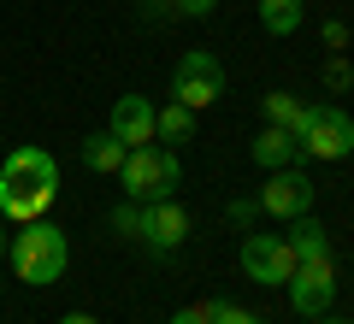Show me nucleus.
Listing matches in <instances>:
<instances>
[{
    "mask_svg": "<svg viewBox=\"0 0 354 324\" xmlns=\"http://www.w3.org/2000/svg\"><path fill=\"white\" fill-rule=\"evenodd\" d=\"M53 200H59V160L41 142L12 148L6 165H0V218L6 225H36V218L53 212Z\"/></svg>",
    "mask_w": 354,
    "mask_h": 324,
    "instance_id": "f257e3e1",
    "label": "nucleus"
},
{
    "mask_svg": "<svg viewBox=\"0 0 354 324\" xmlns=\"http://www.w3.org/2000/svg\"><path fill=\"white\" fill-rule=\"evenodd\" d=\"M65 265H71V242H65L59 225H48V218L18 225V236H12V271H18V283H30V289L59 283Z\"/></svg>",
    "mask_w": 354,
    "mask_h": 324,
    "instance_id": "f03ea898",
    "label": "nucleus"
},
{
    "mask_svg": "<svg viewBox=\"0 0 354 324\" xmlns=\"http://www.w3.org/2000/svg\"><path fill=\"white\" fill-rule=\"evenodd\" d=\"M118 183H124V200H165V195H177V183H183V165H177L171 148L148 142V148H130L124 153Z\"/></svg>",
    "mask_w": 354,
    "mask_h": 324,
    "instance_id": "7ed1b4c3",
    "label": "nucleus"
},
{
    "mask_svg": "<svg viewBox=\"0 0 354 324\" xmlns=\"http://www.w3.org/2000/svg\"><path fill=\"white\" fill-rule=\"evenodd\" d=\"M295 142H301L307 160H348L354 153V118L342 113L337 100H319V106H307Z\"/></svg>",
    "mask_w": 354,
    "mask_h": 324,
    "instance_id": "20e7f679",
    "label": "nucleus"
},
{
    "mask_svg": "<svg viewBox=\"0 0 354 324\" xmlns=\"http://www.w3.org/2000/svg\"><path fill=\"white\" fill-rule=\"evenodd\" d=\"M218 95H225V65H218V53L189 48L183 59H177V71H171V100L189 106V113H201V106H213Z\"/></svg>",
    "mask_w": 354,
    "mask_h": 324,
    "instance_id": "39448f33",
    "label": "nucleus"
},
{
    "mask_svg": "<svg viewBox=\"0 0 354 324\" xmlns=\"http://www.w3.org/2000/svg\"><path fill=\"white\" fill-rule=\"evenodd\" d=\"M283 289H290L295 318H325L337 307V260H295Z\"/></svg>",
    "mask_w": 354,
    "mask_h": 324,
    "instance_id": "423d86ee",
    "label": "nucleus"
},
{
    "mask_svg": "<svg viewBox=\"0 0 354 324\" xmlns=\"http://www.w3.org/2000/svg\"><path fill=\"white\" fill-rule=\"evenodd\" d=\"M313 177L301 171V165H283V171H266V189L254 200H260V212H272V218H301V212H313Z\"/></svg>",
    "mask_w": 354,
    "mask_h": 324,
    "instance_id": "0eeeda50",
    "label": "nucleus"
},
{
    "mask_svg": "<svg viewBox=\"0 0 354 324\" xmlns=\"http://www.w3.org/2000/svg\"><path fill=\"white\" fill-rule=\"evenodd\" d=\"M242 271H248V283H272V289H283L290 283V271H295V248L283 236H260V230H248L242 236Z\"/></svg>",
    "mask_w": 354,
    "mask_h": 324,
    "instance_id": "6e6552de",
    "label": "nucleus"
},
{
    "mask_svg": "<svg viewBox=\"0 0 354 324\" xmlns=\"http://www.w3.org/2000/svg\"><path fill=\"white\" fill-rule=\"evenodd\" d=\"M136 242H148L153 254H177L183 242H189V212L177 207V195L142 200V236H136Z\"/></svg>",
    "mask_w": 354,
    "mask_h": 324,
    "instance_id": "1a4fd4ad",
    "label": "nucleus"
},
{
    "mask_svg": "<svg viewBox=\"0 0 354 324\" xmlns=\"http://www.w3.org/2000/svg\"><path fill=\"white\" fill-rule=\"evenodd\" d=\"M106 130H113L124 148H148L153 142V100L148 95H118L113 113H106Z\"/></svg>",
    "mask_w": 354,
    "mask_h": 324,
    "instance_id": "9d476101",
    "label": "nucleus"
},
{
    "mask_svg": "<svg viewBox=\"0 0 354 324\" xmlns=\"http://www.w3.org/2000/svg\"><path fill=\"white\" fill-rule=\"evenodd\" d=\"M248 160L260 165V171H283V165H301L307 153H301V142H295V130H283V124H266L260 136L248 142Z\"/></svg>",
    "mask_w": 354,
    "mask_h": 324,
    "instance_id": "9b49d317",
    "label": "nucleus"
},
{
    "mask_svg": "<svg viewBox=\"0 0 354 324\" xmlns=\"http://www.w3.org/2000/svg\"><path fill=\"white\" fill-rule=\"evenodd\" d=\"M295 248V260H330V230L319 225L313 212H301V218H290V236H283Z\"/></svg>",
    "mask_w": 354,
    "mask_h": 324,
    "instance_id": "f8f14e48",
    "label": "nucleus"
},
{
    "mask_svg": "<svg viewBox=\"0 0 354 324\" xmlns=\"http://www.w3.org/2000/svg\"><path fill=\"white\" fill-rule=\"evenodd\" d=\"M124 142L113 136V130H95V136H83V165L95 177H118V165H124Z\"/></svg>",
    "mask_w": 354,
    "mask_h": 324,
    "instance_id": "ddd939ff",
    "label": "nucleus"
},
{
    "mask_svg": "<svg viewBox=\"0 0 354 324\" xmlns=\"http://www.w3.org/2000/svg\"><path fill=\"white\" fill-rule=\"evenodd\" d=\"M189 136H195V113H189V106H177V100L153 106V142L177 148V142H189Z\"/></svg>",
    "mask_w": 354,
    "mask_h": 324,
    "instance_id": "4468645a",
    "label": "nucleus"
},
{
    "mask_svg": "<svg viewBox=\"0 0 354 324\" xmlns=\"http://www.w3.org/2000/svg\"><path fill=\"white\" fill-rule=\"evenodd\" d=\"M307 18V0H260V24L266 36H295Z\"/></svg>",
    "mask_w": 354,
    "mask_h": 324,
    "instance_id": "2eb2a0df",
    "label": "nucleus"
},
{
    "mask_svg": "<svg viewBox=\"0 0 354 324\" xmlns=\"http://www.w3.org/2000/svg\"><path fill=\"white\" fill-rule=\"evenodd\" d=\"M260 113H266V124L301 130V118H307V100H295L290 88H266V95H260Z\"/></svg>",
    "mask_w": 354,
    "mask_h": 324,
    "instance_id": "dca6fc26",
    "label": "nucleus"
},
{
    "mask_svg": "<svg viewBox=\"0 0 354 324\" xmlns=\"http://www.w3.org/2000/svg\"><path fill=\"white\" fill-rule=\"evenodd\" d=\"M106 225H113L118 236H142V200H118Z\"/></svg>",
    "mask_w": 354,
    "mask_h": 324,
    "instance_id": "f3484780",
    "label": "nucleus"
},
{
    "mask_svg": "<svg viewBox=\"0 0 354 324\" xmlns=\"http://www.w3.org/2000/svg\"><path fill=\"white\" fill-rule=\"evenodd\" d=\"M207 318L213 324H266L260 312H242L236 301H207Z\"/></svg>",
    "mask_w": 354,
    "mask_h": 324,
    "instance_id": "a211bd4d",
    "label": "nucleus"
},
{
    "mask_svg": "<svg viewBox=\"0 0 354 324\" xmlns=\"http://www.w3.org/2000/svg\"><path fill=\"white\" fill-rule=\"evenodd\" d=\"M348 83H354V65L342 59V53H330V65H325V88H330V95H348Z\"/></svg>",
    "mask_w": 354,
    "mask_h": 324,
    "instance_id": "6ab92c4d",
    "label": "nucleus"
},
{
    "mask_svg": "<svg viewBox=\"0 0 354 324\" xmlns=\"http://www.w3.org/2000/svg\"><path fill=\"white\" fill-rule=\"evenodd\" d=\"M225 218H230V225H248V230H254V218H260V200H230Z\"/></svg>",
    "mask_w": 354,
    "mask_h": 324,
    "instance_id": "aec40b11",
    "label": "nucleus"
},
{
    "mask_svg": "<svg viewBox=\"0 0 354 324\" xmlns=\"http://www.w3.org/2000/svg\"><path fill=\"white\" fill-rule=\"evenodd\" d=\"M325 48H330V53L348 48V24H342V18H325Z\"/></svg>",
    "mask_w": 354,
    "mask_h": 324,
    "instance_id": "412c9836",
    "label": "nucleus"
},
{
    "mask_svg": "<svg viewBox=\"0 0 354 324\" xmlns=\"http://www.w3.org/2000/svg\"><path fill=\"white\" fill-rule=\"evenodd\" d=\"M213 6H218V0H171V12H177V18H207Z\"/></svg>",
    "mask_w": 354,
    "mask_h": 324,
    "instance_id": "4be33fe9",
    "label": "nucleus"
},
{
    "mask_svg": "<svg viewBox=\"0 0 354 324\" xmlns=\"http://www.w3.org/2000/svg\"><path fill=\"white\" fill-rule=\"evenodd\" d=\"M165 324H213V318H207V307H177Z\"/></svg>",
    "mask_w": 354,
    "mask_h": 324,
    "instance_id": "5701e85b",
    "label": "nucleus"
},
{
    "mask_svg": "<svg viewBox=\"0 0 354 324\" xmlns=\"http://www.w3.org/2000/svg\"><path fill=\"white\" fill-rule=\"evenodd\" d=\"M59 324H101V318H95V312H65Z\"/></svg>",
    "mask_w": 354,
    "mask_h": 324,
    "instance_id": "b1692460",
    "label": "nucleus"
},
{
    "mask_svg": "<svg viewBox=\"0 0 354 324\" xmlns=\"http://www.w3.org/2000/svg\"><path fill=\"white\" fill-rule=\"evenodd\" d=\"M6 248H12V230H6V218H0V260H6Z\"/></svg>",
    "mask_w": 354,
    "mask_h": 324,
    "instance_id": "393cba45",
    "label": "nucleus"
},
{
    "mask_svg": "<svg viewBox=\"0 0 354 324\" xmlns=\"http://www.w3.org/2000/svg\"><path fill=\"white\" fill-rule=\"evenodd\" d=\"M319 324H354V318H330V312H325V318H319Z\"/></svg>",
    "mask_w": 354,
    "mask_h": 324,
    "instance_id": "a878e982",
    "label": "nucleus"
},
{
    "mask_svg": "<svg viewBox=\"0 0 354 324\" xmlns=\"http://www.w3.org/2000/svg\"><path fill=\"white\" fill-rule=\"evenodd\" d=\"M142 6H148V12H165V6H160V0H142Z\"/></svg>",
    "mask_w": 354,
    "mask_h": 324,
    "instance_id": "bb28decb",
    "label": "nucleus"
}]
</instances>
